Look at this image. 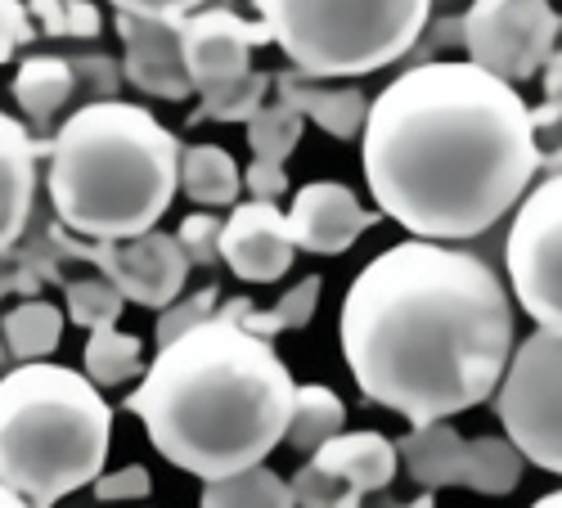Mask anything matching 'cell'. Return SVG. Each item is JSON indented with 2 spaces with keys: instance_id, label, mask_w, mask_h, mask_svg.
<instances>
[{
  "instance_id": "cell-21",
  "label": "cell",
  "mask_w": 562,
  "mask_h": 508,
  "mask_svg": "<svg viewBox=\"0 0 562 508\" xmlns=\"http://www.w3.org/2000/svg\"><path fill=\"white\" fill-rule=\"evenodd\" d=\"M347 428V405L338 400L334 387H319V383H306L293 392V409H289V428H284V441L297 450V454H311L319 441H329L334 432Z\"/></svg>"
},
{
  "instance_id": "cell-31",
  "label": "cell",
  "mask_w": 562,
  "mask_h": 508,
  "mask_svg": "<svg viewBox=\"0 0 562 508\" xmlns=\"http://www.w3.org/2000/svg\"><path fill=\"white\" fill-rule=\"evenodd\" d=\"M216 306H221V293H216V289H199V293H190V297L180 293L171 306L158 311V347L171 342V338H180V334H190V329H199L203 319L216 315Z\"/></svg>"
},
{
  "instance_id": "cell-10",
  "label": "cell",
  "mask_w": 562,
  "mask_h": 508,
  "mask_svg": "<svg viewBox=\"0 0 562 508\" xmlns=\"http://www.w3.org/2000/svg\"><path fill=\"white\" fill-rule=\"evenodd\" d=\"M72 252L95 266L109 284H117L126 302L149 311L171 306L190 280V257L176 244V235H162L158 225L131 239H86L72 244Z\"/></svg>"
},
{
  "instance_id": "cell-5",
  "label": "cell",
  "mask_w": 562,
  "mask_h": 508,
  "mask_svg": "<svg viewBox=\"0 0 562 508\" xmlns=\"http://www.w3.org/2000/svg\"><path fill=\"white\" fill-rule=\"evenodd\" d=\"M113 445V405L77 369L23 360L0 379V482L23 504H55L90 486Z\"/></svg>"
},
{
  "instance_id": "cell-32",
  "label": "cell",
  "mask_w": 562,
  "mask_h": 508,
  "mask_svg": "<svg viewBox=\"0 0 562 508\" xmlns=\"http://www.w3.org/2000/svg\"><path fill=\"white\" fill-rule=\"evenodd\" d=\"M36 19L55 36H95L100 32V10L90 0H32Z\"/></svg>"
},
{
  "instance_id": "cell-28",
  "label": "cell",
  "mask_w": 562,
  "mask_h": 508,
  "mask_svg": "<svg viewBox=\"0 0 562 508\" xmlns=\"http://www.w3.org/2000/svg\"><path fill=\"white\" fill-rule=\"evenodd\" d=\"M319 293H324V280L319 274H306L302 284H293L284 297H279L270 311H248L244 325L261 338H274V334H284V329H306L311 319H315V306H319Z\"/></svg>"
},
{
  "instance_id": "cell-22",
  "label": "cell",
  "mask_w": 562,
  "mask_h": 508,
  "mask_svg": "<svg viewBox=\"0 0 562 508\" xmlns=\"http://www.w3.org/2000/svg\"><path fill=\"white\" fill-rule=\"evenodd\" d=\"M145 374V342L122 334L117 325H100L86 338V379L95 387H122Z\"/></svg>"
},
{
  "instance_id": "cell-37",
  "label": "cell",
  "mask_w": 562,
  "mask_h": 508,
  "mask_svg": "<svg viewBox=\"0 0 562 508\" xmlns=\"http://www.w3.org/2000/svg\"><path fill=\"white\" fill-rule=\"evenodd\" d=\"M244 184L252 190V199H270V203H279V194L289 190V176H284V167L279 162H248V171H244Z\"/></svg>"
},
{
  "instance_id": "cell-40",
  "label": "cell",
  "mask_w": 562,
  "mask_h": 508,
  "mask_svg": "<svg viewBox=\"0 0 562 508\" xmlns=\"http://www.w3.org/2000/svg\"><path fill=\"white\" fill-rule=\"evenodd\" d=\"M473 5H482V0H473Z\"/></svg>"
},
{
  "instance_id": "cell-39",
  "label": "cell",
  "mask_w": 562,
  "mask_h": 508,
  "mask_svg": "<svg viewBox=\"0 0 562 508\" xmlns=\"http://www.w3.org/2000/svg\"><path fill=\"white\" fill-rule=\"evenodd\" d=\"M536 504H540V508H562V490H549V495H540Z\"/></svg>"
},
{
  "instance_id": "cell-29",
  "label": "cell",
  "mask_w": 562,
  "mask_h": 508,
  "mask_svg": "<svg viewBox=\"0 0 562 508\" xmlns=\"http://www.w3.org/2000/svg\"><path fill=\"white\" fill-rule=\"evenodd\" d=\"M126 311V297L117 293V284H109L104 274H90V280H72L68 284V302L64 315L77 329H100V325H117Z\"/></svg>"
},
{
  "instance_id": "cell-4",
  "label": "cell",
  "mask_w": 562,
  "mask_h": 508,
  "mask_svg": "<svg viewBox=\"0 0 562 508\" xmlns=\"http://www.w3.org/2000/svg\"><path fill=\"white\" fill-rule=\"evenodd\" d=\"M45 149L50 203L81 239L145 235L180 190V140L145 104H81Z\"/></svg>"
},
{
  "instance_id": "cell-20",
  "label": "cell",
  "mask_w": 562,
  "mask_h": 508,
  "mask_svg": "<svg viewBox=\"0 0 562 508\" xmlns=\"http://www.w3.org/2000/svg\"><path fill=\"white\" fill-rule=\"evenodd\" d=\"M180 190L199 207H234L244 190V171L216 145L180 149Z\"/></svg>"
},
{
  "instance_id": "cell-16",
  "label": "cell",
  "mask_w": 562,
  "mask_h": 508,
  "mask_svg": "<svg viewBox=\"0 0 562 508\" xmlns=\"http://www.w3.org/2000/svg\"><path fill=\"white\" fill-rule=\"evenodd\" d=\"M311 464L329 469L334 477H342L351 490L373 495V490H387L396 477V441H387L383 432H334L329 441H319L311 454Z\"/></svg>"
},
{
  "instance_id": "cell-18",
  "label": "cell",
  "mask_w": 562,
  "mask_h": 508,
  "mask_svg": "<svg viewBox=\"0 0 562 508\" xmlns=\"http://www.w3.org/2000/svg\"><path fill=\"white\" fill-rule=\"evenodd\" d=\"M396 454H401L409 482L432 490V495L468 482V441L446 419L414 424V432L396 441Z\"/></svg>"
},
{
  "instance_id": "cell-19",
  "label": "cell",
  "mask_w": 562,
  "mask_h": 508,
  "mask_svg": "<svg viewBox=\"0 0 562 508\" xmlns=\"http://www.w3.org/2000/svg\"><path fill=\"white\" fill-rule=\"evenodd\" d=\"M72 86H77V68L68 59H55V55H32L19 77H14V100L23 109V117L45 131L55 122V113L72 100Z\"/></svg>"
},
{
  "instance_id": "cell-15",
  "label": "cell",
  "mask_w": 562,
  "mask_h": 508,
  "mask_svg": "<svg viewBox=\"0 0 562 508\" xmlns=\"http://www.w3.org/2000/svg\"><path fill=\"white\" fill-rule=\"evenodd\" d=\"M32 199H36V140L19 117L0 109V252L23 235Z\"/></svg>"
},
{
  "instance_id": "cell-27",
  "label": "cell",
  "mask_w": 562,
  "mask_h": 508,
  "mask_svg": "<svg viewBox=\"0 0 562 508\" xmlns=\"http://www.w3.org/2000/svg\"><path fill=\"white\" fill-rule=\"evenodd\" d=\"M270 90H274V77L248 68L244 77L203 90V104L194 109V122H248L266 104Z\"/></svg>"
},
{
  "instance_id": "cell-3",
  "label": "cell",
  "mask_w": 562,
  "mask_h": 508,
  "mask_svg": "<svg viewBox=\"0 0 562 508\" xmlns=\"http://www.w3.org/2000/svg\"><path fill=\"white\" fill-rule=\"evenodd\" d=\"M293 392L297 383L270 338L212 315L158 347L126 409L171 469L212 482L266 464L284 441Z\"/></svg>"
},
{
  "instance_id": "cell-23",
  "label": "cell",
  "mask_w": 562,
  "mask_h": 508,
  "mask_svg": "<svg viewBox=\"0 0 562 508\" xmlns=\"http://www.w3.org/2000/svg\"><path fill=\"white\" fill-rule=\"evenodd\" d=\"M522 464H527V454L508 437H477V441H468V482L463 486L477 495H508L522 482Z\"/></svg>"
},
{
  "instance_id": "cell-26",
  "label": "cell",
  "mask_w": 562,
  "mask_h": 508,
  "mask_svg": "<svg viewBox=\"0 0 562 508\" xmlns=\"http://www.w3.org/2000/svg\"><path fill=\"white\" fill-rule=\"evenodd\" d=\"M5 347L14 360H45L64 338V311L50 302H23L5 315Z\"/></svg>"
},
{
  "instance_id": "cell-9",
  "label": "cell",
  "mask_w": 562,
  "mask_h": 508,
  "mask_svg": "<svg viewBox=\"0 0 562 508\" xmlns=\"http://www.w3.org/2000/svg\"><path fill=\"white\" fill-rule=\"evenodd\" d=\"M558 32L562 19L549 0H482L459 19L468 59L513 86L549 64V55L558 50Z\"/></svg>"
},
{
  "instance_id": "cell-24",
  "label": "cell",
  "mask_w": 562,
  "mask_h": 508,
  "mask_svg": "<svg viewBox=\"0 0 562 508\" xmlns=\"http://www.w3.org/2000/svg\"><path fill=\"white\" fill-rule=\"evenodd\" d=\"M203 504L207 508H234V504L284 508V504H293V490H289L284 477L270 473L266 464H252V469H239V473H229V477L203 482Z\"/></svg>"
},
{
  "instance_id": "cell-2",
  "label": "cell",
  "mask_w": 562,
  "mask_h": 508,
  "mask_svg": "<svg viewBox=\"0 0 562 508\" xmlns=\"http://www.w3.org/2000/svg\"><path fill=\"white\" fill-rule=\"evenodd\" d=\"M342 355L356 387L409 424L491 400L518 338L499 274L468 248L405 239L373 257L342 297Z\"/></svg>"
},
{
  "instance_id": "cell-12",
  "label": "cell",
  "mask_w": 562,
  "mask_h": 508,
  "mask_svg": "<svg viewBox=\"0 0 562 508\" xmlns=\"http://www.w3.org/2000/svg\"><path fill=\"white\" fill-rule=\"evenodd\" d=\"M293 225L289 212H279L270 199L234 203V212L221 225V261L239 274L244 284H274L293 266Z\"/></svg>"
},
{
  "instance_id": "cell-38",
  "label": "cell",
  "mask_w": 562,
  "mask_h": 508,
  "mask_svg": "<svg viewBox=\"0 0 562 508\" xmlns=\"http://www.w3.org/2000/svg\"><path fill=\"white\" fill-rule=\"evenodd\" d=\"M23 504V495L14 490V486H5V482H0V508H19Z\"/></svg>"
},
{
  "instance_id": "cell-30",
  "label": "cell",
  "mask_w": 562,
  "mask_h": 508,
  "mask_svg": "<svg viewBox=\"0 0 562 508\" xmlns=\"http://www.w3.org/2000/svg\"><path fill=\"white\" fill-rule=\"evenodd\" d=\"M289 490H293V504H315V508H351V504H360V490H351L342 477L311 464V459H306V469H297Z\"/></svg>"
},
{
  "instance_id": "cell-25",
  "label": "cell",
  "mask_w": 562,
  "mask_h": 508,
  "mask_svg": "<svg viewBox=\"0 0 562 508\" xmlns=\"http://www.w3.org/2000/svg\"><path fill=\"white\" fill-rule=\"evenodd\" d=\"M244 126H248V149H252V158H257V162H279V167H284V162L293 158L297 140H302L306 117H302L297 104L274 100V104H261Z\"/></svg>"
},
{
  "instance_id": "cell-6",
  "label": "cell",
  "mask_w": 562,
  "mask_h": 508,
  "mask_svg": "<svg viewBox=\"0 0 562 508\" xmlns=\"http://www.w3.org/2000/svg\"><path fill=\"white\" fill-rule=\"evenodd\" d=\"M270 45L306 77H369L405 59L432 19V0H257Z\"/></svg>"
},
{
  "instance_id": "cell-11",
  "label": "cell",
  "mask_w": 562,
  "mask_h": 508,
  "mask_svg": "<svg viewBox=\"0 0 562 508\" xmlns=\"http://www.w3.org/2000/svg\"><path fill=\"white\" fill-rule=\"evenodd\" d=\"M257 45H270V27L248 23L234 10H194L180 19V50H184V68H190V81L199 95L212 86L244 77L252 68Z\"/></svg>"
},
{
  "instance_id": "cell-33",
  "label": "cell",
  "mask_w": 562,
  "mask_h": 508,
  "mask_svg": "<svg viewBox=\"0 0 562 508\" xmlns=\"http://www.w3.org/2000/svg\"><path fill=\"white\" fill-rule=\"evenodd\" d=\"M221 216L216 212H190L176 229V244L184 248L190 266H216L221 261Z\"/></svg>"
},
{
  "instance_id": "cell-13",
  "label": "cell",
  "mask_w": 562,
  "mask_h": 508,
  "mask_svg": "<svg viewBox=\"0 0 562 508\" xmlns=\"http://www.w3.org/2000/svg\"><path fill=\"white\" fill-rule=\"evenodd\" d=\"M383 221V212H364L360 199L338 180H311L297 190L289 225H293V244L315 252V257H342L364 229Z\"/></svg>"
},
{
  "instance_id": "cell-7",
  "label": "cell",
  "mask_w": 562,
  "mask_h": 508,
  "mask_svg": "<svg viewBox=\"0 0 562 508\" xmlns=\"http://www.w3.org/2000/svg\"><path fill=\"white\" fill-rule=\"evenodd\" d=\"M491 400L504 437L527 454V464L562 477V334L536 325V334L513 347Z\"/></svg>"
},
{
  "instance_id": "cell-34",
  "label": "cell",
  "mask_w": 562,
  "mask_h": 508,
  "mask_svg": "<svg viewBox=\"0 0 562 508\" xmlns=\"http://www.w3.org/2000/svg\"><path fill=\"white\" fill-rule=\"evenodd\" d=\"M90 486H95V499H104V504H113V499H149L154 477H149L145 464H126L117 473H100Z\"/></svg>"
},
{
  "instance_id": "cell-36",
  "label": "cell",
  "mask_w": 562,
  "mask_h": 508,
  "mask_svg": "<svg viewBox=\"0 0 562 508\" xmlns=\"http://www.w3.org/2000/svg\"><path fill=\"white\" fill-rule=\"evenodd\" d=\"M32 36V23H27V10L19 0H0V64H5L19 45Z\"/></svg>"
},
{
  "instance_id": "cell-14",
  "label": "cell",
  "mask_w": 562,
  "mask_h": 508,
  "mask_svg": "<svg viewBox=\"0 0 562 508\" xmlns=\"http://www.w3.org/2000/svg\"><path fill=\"white\" fill-rule=\"evenodd\" d=\"M117 32L126 41L122 77L158 100H190L194 81L184 68L180 50V23L176 19H139V14H117Z\"/></svg>"
},
{
  "instance_id": "cell-17",
  "label": "cell",
  "mask_w": 562,
  "mask_h": 508,
  "mask_svg": "<svg viewBox=\"0 0 562 508\" xmlns=\"http://www.w3.org/2000/svg\"><path fill=\"white\" fill-rule=\"evenodd\" d=\"M274 90H279V100L297 104L302 117L324 126L334 140H360L364 117H369V100L360 95L356 86H329L319 77H306V72L289 68V72L274 77Z\"/></svg>"
},
{
  "instance_id": "cell-1",
  "label": "cell",
  "mask_w": 562,
  "mask_h": 508,
  "mask_svg": "<svg viewBox=\"0 0 562 508\" xmlns=\"http://www.w3.org/2000/svg\"><path fill=\"white\" fill-rule=\"evenodd\" d=\"M360 158L383 216L414 239L468 244L531 190L540 140L513 81L473 59H428L369 100Z\"/></svg>"
},
{
  "instance_id": "cell-8",
  "label": "cell",
  "mask_w": 562,
  "mask_h": 508,
  "mask_svg": "<svg viewBox=\"0 0 562 508\" xmlns=\"http://www.w3.org/2000/svg\"><path fill=\"white\" fill-rule=\"evenodd\" d=\"M504 270L518 306L540 329L562 334V171H549L513 207Z\"/></svg>"
},
{
  "instance_id": "cell-35",
  "label": "cell",
  "mask_w": 562,
  "mask_h": 508,
  "mask_svg": "<svg viewBox=\"0 0 562 508\" xmlns=\"http://www.w3.org/2000/svg\"><path fill=\"white\" fill-rule=\"evenodd\" d=\"M109 5L117 14H139V19H184V14H194L203 10V0H109Z\"/></svg>"
}]
</instances>
